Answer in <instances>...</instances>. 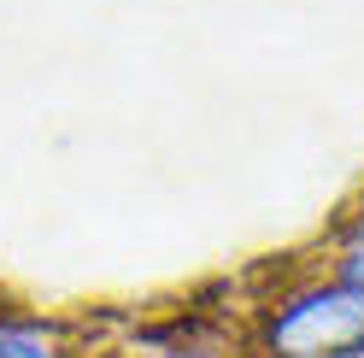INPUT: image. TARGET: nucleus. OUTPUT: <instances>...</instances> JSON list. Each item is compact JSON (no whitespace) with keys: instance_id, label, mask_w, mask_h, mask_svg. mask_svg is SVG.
I'll list each match as a JSON object with an SVG mask.
<instances>
[{"instance_id":"1","label":"nucleus","mask_w":364,"mask_h":358,"mask_svg":"<svg viewBox=\"0 0 364 358\" xmlns=\"http://www.w3.org/2000/svg\"><path fill=\"white\" fill-rule=\"evenodd\" d=\"M241 358H364V288L329 259L300 264L247 311Z\"/></svg>"},{"instance_id":"2","label":"nucleus","mask_w":364,"mask_h":358,"mask_svg":"<svg viewBox=\"0 0 364 358\" xmlns=\"http://www.w3.org/2000/svg\"><path fill=\"white\" fill-rule=\"evenodd\" d=\"M0 358H88V341L65 318L0 305Z\"/></svg>"},{"instance_id":"3","label":"nucleus","mask_w":364,"mask_h":358,"mask_svg":"<svg viewBox=\"0 0 364 358\" xmlns=\"http://www.w3.org/2000/svg\"><path fill=\"white\" fill-rule=\"evenodd\" d=\"M323 259H329L347 282L364 288V241H323Z\"/></svg>"},{"instance_id":"4","label":"nucleus","mask_w":364,"mask_h":358,"mask_svg":"<svg viewBox=\"0 0 364 358\" xmlns=\"http://www.w3.org/2000/svg\"><path fill=\"white\" fill-rule=\"evenodd\" d=\"M329 241H364V188L341 206V217L329 223Z\"/></svg>"},{"instance_id":"5","label":"nucleus","mask_w":364,"mask_h":358,"mask_svg":"<svg viewBox=\"0 0 364 358\" xmlns=\"http://www.w3.org/2000/svg\"><path fill=\"white\" fill-rule=\"evenodd\" d=\"M88 358H141V352H129V347H100V352H88Z\"/></svg>"}]
</instances>
